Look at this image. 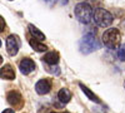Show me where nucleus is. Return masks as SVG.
<instances>
[{
	"instance_id": "4be33fe9",
	"label": "nucleus",
	"mask_w": 125,
	"mask_h": 113,
	"mask_svg": "<svg viewBox=\"0 0 125 113\" xmlns=\"http://www.w3.org/2000/svg\"><path fill=\"white\" fill-rule=\"evenodd\" d=\"M124 87H125V83H124Z\"/></svg>"
},
{
	"instance_id": "9d476101",
	"label": "nucleus",
	"mask_w": 125,
	"mask_h": 113,
	"mask_svg": "<svg viewBox=\"0 0 125 113\" xmlns=\"http://www.w3.org/2000/svg\"><path fill=\"white\" fill-rule=\"evenodd\" d=\"M59 59H60V57H59V53H56V52H49L43 57V62H45L49 65H56Z\"/></svg>"
},
{
	"instance_id": "a211bd4d",
	"label": "nucleus",
	"mask_w": 125,
	"mask_h": 113,
	"mask_svg": "<svg viewBox=\"0 0 125 113\" xmlns=\"http://www.w3.org/2000/svg\"><path fill=\"white\" fill-rule=\"evenodd\" d=\"M0 19H1L0 22H1V32H3V30H4V19L3 18H0Z\"/></svg>"
},
{
	"instance_id": "6e6552de",
	"label": "nucleus",
	"mask_w": 125,
	"mask_h": 113,
	"mask_svg": "<svg viewBox=\"0 0 125 113\" xmlns=\"http://www.w3.org/2000/svg\"><path fill=\"white\" fill-rule=\"evenodd\" d=\"M19 69L23 74H29L33 70L36 69V64H35V62L31 60L30 58H23L21 62H20V64H19Z\"/></svg>"
},
{
	"instance_id": "2eb2a0df",
	"label": "nucleus",
	"mask_w": 125,
	"mask_h": 113,
	"mask_svg": "<svg viewBox=\"0 0 125 113\" xmlns=\"http://www.w3.org/2000/svg\"><path fill=\"white\" fill-rule=\"evenodd\" d=\"M118 58L121 62H125V44H123L119 49H118Z\"/></svg>"
},
{
	"instance_id": "f03ea898",
	"label": "nucleus",
	"mask_w": 125,
	"mask_h": 113,
	"mask_svg": "<svg viewBox=\"0 0 125 113\" xmlns=\"http://www.w3.org/2000/svg\"><path fill=\"white\" fill-rule=\"evenodd\" d=\"M74 14H75L76 19L79 20L80 23L88 24V23L91 22L94 12H93V8H91L90 4H88V3H79L75 6V9H74Z\"/></svg>"
},
{
	"instance_id": "423d86ee",
	"label": "nucleus",
	"mask_w": 125,
	"mask_h": 113,
	"mask_svg": "<svg viewBox=\"0 0 125 113\" xmlns=\"http://www.w3.org/2000/svg\"><path fill=\"white\" fill-rule=\"evenodd\" d=\"M19 48H20V40L16 35H9L6 39V50L9 55H16L19 52Z\"/></svg>"
},
{
	"instance_id": "39448f33",
	"label": "nucleus",
	"mask_w": 125,
	"mask_h": 113,
	"mask_svg": "<svg viewBox=\"0 0 125 113\" xmlns=\"http://www.w3.org/2000/svg\"><path fill=\"white\" fill-rule=\"evenodd\" d=\"M6 99L9 102V104L13 106L15 109H20L24 106V99H23L21 94H20L19 92H15V90L9 92V93L6 94Z\"/></svg>"
},
{
	"instance_id": "f257e3e1",
	"label": "nucleus",
	"mask_w": 125,
	"mask_h": 113,
	"mask_svg": "<svg viewBox=\"0 0 125 113\" xmlns=\"http://www.w3.org/2000/svg\"><path fill=\"white\" fill-rule=\"evenodd\" d=\"M100 47H101L100 42L96 39V37L91 33L85 34L81 38L80 43H79V49L83 54H90L93 52H95V50L100 49Z\"/></svg>"
},
{
	"instance_id": "6ab92c4d",
	"label": "nucleus",
	"mask_w": 125,
	"mask_h": 113,
	"mask_svg": "<svg viewBox=\"0 0 125 113\" xmlns=\"http://www.w3.org/2000/svg\"><path fill=\"white\" fill-rule=\"evenodd\" d=\"M68 1H69V0H60V3H61L62 5H65V4H68Z\"/></svg>"
},
{
	"instance_id": "ddd939ff",
	"label": "nucleus",
	"mask_w": 125,
	"mask_h": 113,
	"mask_svg": "<svg viewBox=\"0 0 125 113\" xmlns=\"http://www.w3.org/2000/svg\"><path fill=\"white\" fill-rule=\"evenodd\" d=\"M79 86H80L81 90L85 93V96H86V97H88V98H89L91 102H95V103H100V102H101V100L99 99V97L94 94V93H93V92H91V90H90L88 87H85V86L83 84V83H79Z\"/></svg>"
},
{
	"instance_id": "412c9836",
	"label": "nucleus",
	"mask_w": 125,
	"mask_h": 113,
	"mask_svg": "<svg viewBox=\"0 0 125 113\" xmlns=\"http://www.w3.org/2000/svg\"><path fill=\"white\" fill-rule=\"evenodd\" d=\"M51 113H56V112H51Z\"/></svg>"
},
{
	"instance_id": "dca6fc26",
	"label": "nucleus",
	"mask_w": 125,
	"mask_h": 113,
	"mask_svg": "<svg viewBox=\"0 0 125 113\" xmlns=\"http://www.w3.org/2000/svg\"><path fill=\"white\" fill-rule=\"evenodd\" d=\"M43 1H44L46 5H49V6H53V5L55 4V1H56V0H43Z\"/></svg>"
},
{
	"instance_id": "7ed1b4c3",
	"label": "nucleus",
	"mask_w": 125,
	"mask_h": 113,
	"mask_svg": "<svg viewBox=\"0 0 125 113\" xmlns=\"http://www.w3.org/2000/svg\"><path fill=\"white\" fill-rule=\"evenodd\" d=\"M121 42V34L118 29L115 28H110L105 30L103 34V43L105 44V47L110 49H115L120 45Z\"/></svg>"
},
{
	"instance_id": "4468645a",
	"label": "nucleus",
	"mask_w": 125,
	"mask_h": 113,
	"mask_svg": "<svg viewBox=\"0 0 125 113\" xmlns=\"http://www.w3.org/2000/svg\"><path fill=\"white\" fill-rule=\"evenodd\" d=\"M29 44H30V47L33 48L34 50H36V52H45V50L48 49V48H46V45L39 43L38 40H36V39H34V38H31V39L29 40Z\"/></svg>"
},
{
	"instance_id": "9b49d317",
	"label": "nucleus",
	"mask_w": 125,
	"mask_h": 113,
	"mask_svg": "<svg viewBox=\"0 0 125 113\" xmlns=\"http://www.w3.org/2000/svg\"><path fill=\"white\" fill-rule=\"evenodd\" d=\"M29 32H30V34H31V37H33L34 39H36V40H39V42H43V40H45V34L44 33H41L40 30L35 26V25H33V24H29Z\"/></svg>"
},
{
	"instance_id": "f8f14e48",
	"label": "nucleus",
	"mask_w": 125,
	"mask_h": 113,
	"mask_svg": "<svg viewBox=\"0 0 125 113\" xmlns=\"http://www.w3.org/2000/svg\"><path fill=\"white\" fill-rule=\"evenodd\" d=\"M58 98L61 103H69L70 99H71V93L70 90L66 89V88H61L58 93Z\"/></svg>"
},
{
	"instance_id": "0eeeda50",
	"label": "nucleus",
	"mask_w": 125,
	"mask_h": 113,
	"mask_svg": "<svg viewBox=\"0 0 125 113\" xmlns=\"http://www.w3.org/2000/svg\"><path fill=\"white\" fill-rule=\"evenodd\" d=\"M51 87H53V82H51V79L49 78H43V79H40L38 83L35 84V90H36V93L38 94H48Z\"/></svg>"
},
{
	"instance_id": "aec40b11",
	"label": "nucleus",
	"mask_w": 125,
	"mask_h": 113,
	"mask_svg": "<svg viewBox=\"0 0 125 113\" xmlns=\"http://www.w3.org/2000/svg\"><path fill=\"white\" fill-rule=\"evenodd\" d=\"M62 113H69V112H62Z\"/></svg>"
},
{
	"instance_id": "20e7f679",
	"label": "nucleus",
	"mask_w": 125,
	"mask_h": 113,
	"mask_svg": "<svg viewBox=\"0 0 125 113\" xmlns=\"http://www.w3.org/2000/svg\"><path fill=\"white\" fill-rule=\"evenodd\" d=\"M113 15L108 12V10L103 9V8H98L95 9L94 12V15H93V22L95 23L98 26H101V28H108L113 24Z\"/></svg>"
},
{
	"instance_id": "1a4fd4ad",
	"label": "nucleus",
	"mask_w": 125,
	"mask_h": 113,
	"mask_svg": "<svg viewBox=\"0 0 125 113\" xmlns=\"http://www.w3.org/2000/svg\"><path fill=\"white\" fill-rule=\"evenodd\" d=\"M0 77H1V79H5V80H13V79H15V72H14L13 67L10 64L3 65L1 69H0Z\"/></svg>"
},
{
	"instance_id": "f3484780",
	"label": "nucleus",
	"mask_w": 125,
	"mask_h": 113,
	"mask_svg": "<svg viewBox=\"0 0 125 113\" xmlns=\"http://www.w3.org/2000/svg\"><path fill=\"white\" fill-rule=\"evenodd\" d=\"M3 113H15V111L14 109H5V111H3Z\"/></svg>"
}]
</instances>
